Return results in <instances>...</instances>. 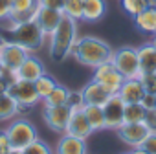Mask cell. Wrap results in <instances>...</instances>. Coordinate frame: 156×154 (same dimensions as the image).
<instances>
[{
  "mask_svg": "<svg viewBox=\"0 0 156 154\" xmlns=\"http://www.w3.org/2000/svg\"><path fill=\"white\" fill-rule=\"evenodd\" d=\"M57 85H59V83L53 79L51 75L42 73L39 79L35 81V88H37V94H39V97H41V101H42L46 96H50V94H51V90H53Z\"/></svg>",
  "mask_w": 156,
  "mask_h": 154,
  "instance_id": "obj_24",
  "label": "cell"
},
{
  "mask_svg": "<svg viewBox=\"0 0 156 154\" xmlns=\"http://www.w3.org/2000/svg\"><path fill=\"white\" fill-rule=\"evenodd\" d=\"M70 55H73V59L77 62L90 66V68H96L99 64L110 62L112 55H114V50L105 40H101L98 37H92V35H85V37H77V40L72 46Z\"/></svg>",
  "mask_w": 156,
  "mask_h": 154,
  "instance_id": "obj_1",
  "label": "cell"
},
{
  "mask_svg": "<svg viewBox=\"0 0 156 154\" xmlns=\"http://www.w3.org/2000/svg\"><path fill=\"white\" fill-rule=\"evenodd\" d=\"M4 40H6V37H4L2 33H0V46H2V44H4Z\"/></svg>",
  "mask_w": 156,
  "mask_h": 154,
  "instance_id": "obj_41",
  "label": "cell"
},
{
  "mask_svg": "<svg viewBox=\"0 0 156 154\" xmlns=\"http://www.w3.org/2000/svg\"><path fill=\"white\" fill-rule=\"evenodd\" d=\"M149 6H156V0H149Z\"/></svg>",
  "mask_w": 156,
  "mask_h": 154,
  "instance_id": "obj_43",
  "label": "cell"
},
{
  "mask_svg": "<svg viewBox=\"0 0 156 154\" xmlns=\"http://www.w3.org/2000/svg\"><path fill=\"white\" fill-rule=\"evenodd\" d=\"M143 150H147L149 154H156V132H151L145 139H143V143L140 145Z\"/></svg>",
  "mask_w": 156,
  "mask_h": 154,
  "instance_id": "obj_32",
  "label": "cell"
},
{
  "mask_svg": "<svg viewBox=\"0 0 156 154\" xmlns=\"http://www.w3.org/2000/svg\"><path fill=\"white\" fill-rule=\"evenodd\" d=\"M134 26L147 35H154L156 33V6H149L145 8L141 13H138L136 17H132Z\"/></svg>",
  "mask_w": 156,
  "mask_h": 154,
  "instance_id": "obj_19",
  "label": "cell"
},
{
  "mask_svg": "<svg viewBox=\"0 0 156 154\" xmlns=\"http://www.w3.org/2000/svg\"><path fill=\"white\" fill-rule=\"evenodd\" d=\"M140 81H141V85H143V88H145L147 94L156 96V72H152V73H141Z\"/></svg>",
  "mask_w": 156,
  "mask_h": 154,
  "instance_id": "obj_30",
  "label": "cell"
},
{
  "mask_svg": "<svg viewBox=\"0 0 156 154\" xmlns=\"http://www.w3.org/2000/svg\"><path fill=\"white\" fill-rule=\"evenodd\" d=\"M50 39V57L57 62L64 61L72 53V46L77 40V20L64 15L61 17L57 28L48 35Z\"/></svg>",
  "mask_w": 156,
  "mask_h": 154,
  "instance_id": "obj_2",
  "label": "cell"
},
{
  "mask_svg": "<svg viewBox=\"0 0 156 154\" xmlns=\"http://www.w3.org/2000/svg\"><path fill=\"white\" fill-rule=\"evenodd\" d=\"M8 154H20V150H15V149H13V150H9Z\"/></svg>",
  "mask_w": 156,
  "mask_h": 154,
  "instance_id": "obj_42",
  "label": "cell"
},
{
  "mask_svg": "<svg viewBox=\"0 0 156 154\" xmlns=\"http://www.w3.org/2000/svg\"><path fill=\"white\" fill-rule=\"evenodd\" d=\"M11 15V6H9V0H0V22L8 20Z\"/></svg>",
  "mask_w": 156,
  "mask_h": 154,
  "instance_id": "obj_35",
  "label": "cell"
},
{
  "mask_svg": "<svg viewBox=\"0 0 156 154\" xmlns=\"http://www.w3.org/2000/svg\"><path fill=\"white\" fill-rule=\"evenodd\" d=\"M81 96H83V103L85 105H99V107H103L112 94L105 86H101L99 83L90 81L88 85H85L81 88Z\"/></svg>",
  "mask_w": 156,
  "mask_h": 154,
  "instance_id": "obj_14",
  "label": "cell"
},
{
  "mask_svg": "<svg viewBox=\"0 0 156 154\" xmlns=\"http://www.w3.org/2000/svg\"><path fill=\"white\" fill-rule=\"evenodd\" d=\"M4 70V64H2V59H0V72H2Z\"/></svg>",
  "mask_w": 156,
  "mask_h": 154,
  "instance_id": "obj_44",
  "label": "cell"
},
{
  "mask_svg": "<svg viewBox=\"0 0 156 154\" xmlns=\"http://www.w3.org/2000/svg\"><path fill=\"white\" fill-rule=\"evenodd\" d=\"M37 2L44 8H51V9H59L62 11V0H37Z\"/></svg>",
  "mask_w": 156,
  "mask_h": 154,
  "instance_id": "obj_37",
  "label": "cell"
},
{
  "mask_svg": "<svg viewBox=\"0 0 156 154\" xmlns=\"http://www.w3.org/2000/svg\"><path fill=\"white\" fill-rule=\"evenodd\" d=\"M105 114V128L118 130L125 123V101L119 97V94H112L108 101L103 105Z\"/></svg>",
  "mask_w": 156,
  "mask_h": 154,
  "instance_id": "obj_8",
  "label": "cell"
},
{
  "mask_svg": "<svg viewBox=\"0 0 156 154\" xmlns=\"http://www.w3.org/2000/svg\"><path fill=\"white\" fill-rule=\"evenodd\" d=\"M68 88L62 86V85H57L50 96H46L42 101H44V107H57V105H64L66 99H68Z\"/></svg>",
  "mask_w": 156,
  "mask_h": 154,
  "instance_id": "obj_25",
  "label": "cell"
},
{
  "mask_svg": "<svg viewBox=\"0 0 156 154\" xmlns=\"http://www.w3.org/2000/svg\"><path fill=\"white\" fill-rule=\"evenodd\" d=\"M83 112L92 127V130H103L105 128V114H103V107L99 105H83Z\"/></svg>",
  "mask_w": 156,
  "mask_h": 154,
  "instance_id": "obj_22",
  "label": "cell"
},
{
  "mask_svg": "<svg viewBox=\"0 0 156 154\" xmlns=\"http://www.w3.org/2000/svg\"><path fill=\"white\" fill-rule=\"evenodd\" d=\"M8 88H9V83L6 81V77L0 73V96H2V94H8Z\"/></svg>",
  "mask_w": 156,
  "mask_h": 154,
  "instance_id": "obj_38",
  "label": "cell"
},
{
  "mask_svg": "<svg viewBox=\"0 0 156 154\" xmlns=\"http://www.w3.org/2000/svg\"><path fill=\"white\" fill-rule=\"evenodd\" d=\"M4 30L9 35V40L24 46L30 53H35L42 48L46 35L42 33V30L39 28V24L35 22V19H28L22 22H13V20H4Z\"/></svg>",
  "mask_w": 156,
  "mask_h": 154,
  "instance_id": "obj_3",
  "label": "cell"
},
{
  "mask_svg": "<svg viewBox=\"0 0 156 154\" xmlns=\"http://www.w3.org/2000/svg\"><path fill=\"white\" fill-rule=\"evenodd\" d=\"M145 108L141 103H125V123H140L145 119Z\"/></svg>",
  "mask_w": 156,
  "mask_h": 154,
  "instance_id": "obj_26",
  "label": "cell"
},
{
  "mask_svg": "<svg viewBox=\"0 0 156 154\" xmlns=\"http://www.w3.org/2000/svg\"><path fill=\"white\" fill-rule=\"evenodd\" d=\"M116 134L125 145L136 149V147H140L143 143V139L151 134V130H149V127L143 121H140V123H123L116 130Z\"/></svg>",
  "mask_w": 156,
  "mask_h": 154,
  "instance_id": "obj_11",
  "label": "cell"
},
{
  "mask_svg": "<svg viewBox=\"0 0 156 154\" xmlns=\"http://www.w3.org/2000/svg\"><path fill=\"white\" fill-rule=\"evenodd\" d=\"M9 150H13V147L9 143V138H8L6 130H0V154H8Z\"/></svg>",
  "mask_w": 156,
  "mask_h": 154,
  "instance_id": "obj_34",
  "label": "cell"
},
{
  "mask_svg": "<svg viewBox=\"0 0 156 154\" xmlns=\"http://www.w3.org/2000/svg\"><path fill=\"white\" fill-rule=\"evenodd\" d=\"M141 105H143L145 110H152V108L156 107V96L145 92V96H143V99H141Z\"/></svg>",
  "mask_w": 156,
  "mask_h": 154,
  "instance_id": "obj_36",
  "label": "cell"
},
{
  "mask_svg": "<svg viewBox=\"0 0 156 154\" xmlns=\"http://www.w3.org/2000/svg\"><path fill=\"white\" fill-rule=\"evenodd\" d=\"M57 154H88L87 150V139L62 134L57 143Z\"/></svg>",
  "mask_w": 156,
  "mask_h": 154,
  "instance_id": "obj_16",
  "label": "cell"
},
{
  "mask_svg": "<svg viewBox=\"0 0 156 154\" xmlns=\"http://www.w3.org/2000/svg\"><path fill=\"white\" fill-rule=\"evenodd\" d=\"M136 50H138V59H140L141 73L156 72V48L151 42H145V44L138 46Z\"/></svg>",
  "mask_w": 156,
  "mask_h": 154,
  "instance_id": "obj_20",
  "label": "cell"
},
{
  "mask_svg": "<svg viewBox=\"0 0 156 154\" xmlns=\"http://www.w3.org/2000/svg\"><path fill=\"white\" fill-rule=\"evenodd\" d=\"M62 13L73 20H83V0H62Z\"/></svg>",
  "mask_w": 156,
  "mask_h": 154,
  "instance_id": "obj_27",
  "label": "cell"
},
{
  "mask_svg": "<svg viewBox=\"0 0 156 154\" xmlns=\"http://www.w3.org/2000/svg\"><path fill=\"white\" fill-rule=\"evenodd\" d=\"M121 8L127 15L136 17L145 8H149V0H121Z\"/></svg>",
  "mask_w": 156,
  "mask_h": 154,
  "instance_id": "obj_28",
  "label": "cell"
},
{
  "mask_svg": "<svg viewBox=\"0 0 156 154\" xmlns=\"http://www.w3.org/2000/svg\"><path fill=\"white\" fill-rule=\"evenodd\" d=\"M20 154H53V150H51V147L46 143V141H42V139H35V141H31L28 147H24L22 150H20Z\"/></svg>",
  "mask_w": 156,
  "mask_h": 154,
  "instance_id": "obj_29",
  "label": "cell"
},
{
  "mask_svg": "<svg viewBox=\"0 0 156 154\" xmlns=\"http://www.w3.org/2000/svg\"><path fill=\"white\" fill-rule=\"evenodd\" d=\"M105 11H107L105 0H83V20L96 22L103 19Z\"/></svg>",
  "mask_w": 156,
  "mask_h": 154,
  "instance_id": "obj_21",
  "label": "cell"
},
{
  "mask_svg": "<svg viewBox=\"0 0 156 154\" xmlns=\"http://www.w3.org/2000/svg\"><path fill=\"white\" fill-rule=\"evenodd\" d=\"M112 64L121 72L125 79H136L141 77V68H140V59H138V50L132 46H123L114 51L112 55Z\"/></svg>",
  "mask_w": 156,
  "mask_h": 154,
  "instance_id": "obj_5",
  "label": "cell"
},
{
  "mask_svg": "<svg viewBox=\"0 0 156 154\" xmlns=\"http://www.w3.org/2000/svg\"><path fill=\"white\" fill-rule=\"evenodd\" d=\"M151 37H152V39H151V44L156 48V33H154V35H151Z\"/></svg>",
  "mask_w": 156,
  "mask_h": 154,
  "instance_id": "obj_40",
  "label": "cell"
},
{
  "mask_svg": "<svg viewBox=\"0 0 156 154\" xmlns=\"http://www.w3.org/2000/svg\"><path fill=\"white\" fill-rule=\"evenodd\" d=\"M130 152H132V154H149V152H147V150H143L141 147H136V149H132Z\"/></svg>",
  "mask_w": 156,
  "mask_h": 154,
  "instance_id": "obj_39",
  "label": "cell"
},
{
  "mask_svg": "<svg viewBox=\"0 0 156 154\" xmlns=\"http://www.w3.org/2000/svg\"><path fill=\"white\" fill-rule=\"evenodd\" d=\"M92 81L99 83L101 86H105L110 94H118L119 86L123 85L125 77L121 75V72L110 62H105V64H99L94 68V75H92Z\"/></svg>",
  "mask_w": 156,
  "mask_h": 154,
  "instance_id": "obj_7",
  "label": "cell"
},
{
  "mask_svg": "<svg viewBox=\"0 0 156 154\" xmlns=\"http://www.w3.org/2000/svg\"><path fill=\"white\" fill-rule=\"evenodd\" d=\"M17 114H19V103L9 94H2L0 96V121H8Z\"/></svg>",
  "mask_w": 156,
  "mask_h": 154,
  "instance_id": "obj_23",
  "label": "cell"
},
{
  "mask_svg": "<svg viewBox=\"0 0 156 154\" xmlns=\"http://www.w3.org/2000/svg\"><path fill=\"white\" fill-rule=\"evenodd\" d=\"M154 108H156V107H154Z\"/></svg>",
  "mask_w": 156,
  "mask_h": 154,
  "instance_id": "obj_46",
  "label": "cell"
},
{
  "mask_svg": "<svg viewBox=\"0 0 156 154\" xmlns=\"http://www.w3.org/2000/svg\"><path fill=\"white\" fill-rule=\"evenodd\" d=\"M28 55H30V51L24 46H20V44L13 42L9 39H6L4 44L0 46V59H2L4 68H8V70H15L17 72L20 68V64L26 61Z\"/></svg>",
  "mask_w": 156,
  "mask_h": 154,
  "instance_id": "obj_9",
  "label": "cell"
},
{
  "mask_svg": "<svg viewBox=\"0 0 156 154\" xmlns=\"http://www.w3.org/2000/svg\"><path fill=\"white\" fill-rule=\"evenodd\" d=\"M72 116V108L64 103V105H57V107H44V112H42V117H44V123L50 130L53 132H64L66 125H68V119Z\"/></svg>",
  "mask_w": 156,
  "mask_h": 154,
  "instance_id": "obj_10",
  "label": "cell"
},
{
  "mask_svg": "<svg viewBox=\"0 0 156 154\" xmlns=\"http://www.w3.org/2000/svg\"><path fill=\"white\" fill-rule=\"evenodd\" d=\"M8 94L19 103V112H24V110L33 108V107L41 101V97H39V94H37V88H35V83H33V81L20 79V77L9 85Z\"/></svg>",
  "mask_w": 156,
  "mask_h": 154,
  "instance_id": "obj_6",
  "label": "cell"
},
{
  "mask_svg": "<svg viewBox=\"0 0 156 154\" xmlns=\"http://www.w3.org/2000/svg\"><path fill=\"white\" fill-rule=\"evenodd\" d=\"M6 134L15 150H22L24 147H28L31 141H35L39 138L37 127L26 117H17L15 121H11L6 128Z\"/></svg>",
  "mask_w": 156,
  "mask_h": 154,
  "instance_id": "obj_4",
  "label": "cell"
},
{
  "mask_svg": "<svg viewBox=\"0 0 156 154\" xmlns=\"http://www.w3.org/2000/svg\"><path fill=\"white\" fill-rule=\"evenodd\" d=\"M66 105L72 108V110H79V108H83V96H81V90L79 92H68V99H66Z\"/></svg>",
  "mask_w": 156,
  "mask_h": 154,
  "instance_id": "obj_31",
  "label": "cell"
},
{
  "mask_svg": "<svg viewBox=\"0 0 156 154\" xmlns=\"http://www.w3.org/2000/svg\"><path fill=\"white\" fill-rule=\"evenodd\" d=\"M11 6V15L8 20L13 22H22L33 17L35 8H37V0H9Z\"/></svg>",
  "mask_w": 156,
  "mask_h": 154,
  "instance_id": "obj_17",
  "label": "cell"
},
{
  "mask_svg": "<svg viewBox=\"0 0 156 154\" xmlns=\"http://www.w3.org/2000/svg\"><path fill=\"white\" fill-rule=\"evenodd\" d=\"M118 94L125 103H141V99L145 96V88L140 81V77H136V79H125L123 85L119 86Z\"/></svg>",
  "mask_w": 156,
  "mask_h": 154,
  "instance_id": "obj_15",
  "label": "cell"
},
{
  "mask_svg": "<svg viewBox=\"0 0 156 154\" xmlns=\"http://www.w3.org/2000/svg\"><path fill=\"white\" fill-rule=\"evenodd\" d=\"M17 73H19L20 79H26V81H33V83H35L42 73H46V70H44V64H42L37 57H33V55L30 53V55L26 57V61L20 64V68L17 70Z\"/></svg>",
  "mask_w": 156,
  "mask_h": 154,
  "instance_id": "obj_18",
  "label": "cell"
},
{
  "mask_svg": "<svg viewBox=\"0 0 156 154\" xmlns=\"http://www.w3.org/2000/svg\"><path fill=\"white\" fill-rule=\"evenodd\" d=\"M143 123L149 127L151 132H156V108L145 112V119H143Z\"/></svg>",
  "mask_w": 156,
  "mask_h": 154,
  "instance_id": "obj_33",
  "label": "cell"
},
{
  "mask_svg": "<svg viewBox=\"0 0 156 154\" xmlns=\"http://www.w3.org/2000/svg\"><path fill=\"white\" fill-rule=\"evenodd\" d=\"M92 132H94V130H92V127H90V123H88V119H87L83 108L72 110V116H70L68 125H66V128H64L62 134H70V136H77V138L87 139Z\"/></svg>",
  "mask_w": 156,
  "mask_h": 154,
  "instance_id": "obj_13",
  "label": "cell"
},
{
  "mask_svg": "<svg viewBox=\"0 0 156 154\" xmlns=\"http://www.w3.org/2000/svg\"><path fill=\"white\" fill-rule=\"evenodd\" d=\"M61 17H62V11H59V9H51V8H44V6H41V4L37 2L35 13H33V19H35V22L39 24V28L42 30V33H44L46 37L57 28Z\"/></svg>",
  "mask_w": 156,
  "mask_h": 154,
  "instance_id": "obj_12",
  "label": "cell"
},
{
  "mask_svg": "<svg viewBox=\"0 0 156 154\" xmlns=\"http://www.w3.org/2000/svg\"><path fill=\"white\" fill-rule=\"evenodd\" d=\"M123 154H132V152H123Z\"/></svg>",
  "mask_w": 156,
  "mask_h": 154,
  "instance_id": "obj_45",
  "label": "cell"
}]
</instances>
